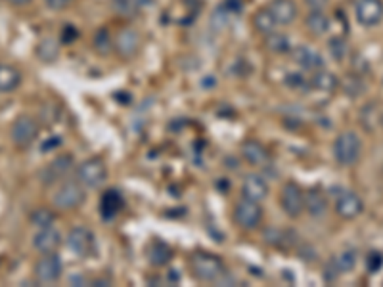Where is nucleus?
Wrapping results in <instances>:
<instances>
[{
	"label": "nucleus",
	"mask_w": 383,
	"mask_h": 287,
	"mask_svg": "<svg viewBox=\"0 0 383 287\" xmlns=\"http://www.w3.org/2000/svg\"><path fill=\"white\" fill-rule=\"evenodd\" d=\"M253 27H255V31L257 33H261V35H270V33H274V31H278V21L274 19V16L270 14V10L268 8H261L255 12V16H253Z\"/></svg>",
	"instance_id": "obj_25"
},
{
	"label": "nucleus",
	"mask_w": 383,
	"mask_h": 287,
	"mask_svg": "<svg viewBox=\"0 0 383 287\" xmlns=\"http://www.w3.org/2000/svg\"><path fill=\"white\" fill-rule=\"evenodd\" d=\"M39 136V123L31 115H19L10 126V138L19 148H27Z\"/></svg>",
	"instance_id": "obj_6"
},
{
	"label": "nucleus",
	"mask_w": 383,
	"mask_h": 287,
	"mask_svg": "<svg viewBox=\"0 0 383 287\" xmlns=\"http://www.w3.org/2000/svg\"><path fill=\"white\" fill-rule=\"evenodd\" d=\"M305 27L311 35L322 36L330 31V19L322 10H311L309 16L305 18Z\"/></svg>",
	"instance_id": "obj_22"
},
{
	"label": "nucleus",
	"mask_w": 383,
	"mask_h": 287,
	"mask_svg": "<svg viewBox=\"0 0 383 287\" xmlns=\"http://www.w3.org/2000/svg\"><path fill=\"white\" fill-rule=\"evenodd\" d=\"M267 8L274 16L278 25H292L297 19V14H299L295 0H270Z\"/></svg>",
	"instance_id": "obj_15"
},
{
	"label": "nucleus",
	"mask_w": 383,
	"mask_h": 287,
	"mask_svg": "<svg viewBox=\"0 0 383 287\" xmlns=\"http://www.w3.org/2000/svg\"><path fill=\"white\" fill-rule=\"evenodd\" d=\"M21 84V73L8 63H0V92L8 94Z\"/></svg>",
	"instance_id": "obj_23"
},
{
	"label": "nucleus",
	"mask_w": 383,
	"mask_h": 287,
	"mask_svg": "<svg viewBox=\"0 0 383 287\" xmlns=\"http://www.w3.org/2000/svg\"><path fill=\"white\" fill-rule=\"evenodd\" d=\"M355 16L360 25L375 27L383 19V0H357Z\"/></svg>",
	"instance_id": "obj_10"
},
{
	"label": "nucleus",
	"mask_w": 383,
	"mask_h": 287,
	"mask_svg": "<svg viewBox=\"0 0 383 287\" xmlns=\"http://www.w3.org/2000/svg\"><path fill=\"white\" fill-rule=\"evenodd\" d=\"M312 10H322L326 4H328V0H305Z\"/></svg>",
	"instance_id": "obj_39"
},
{
	"label": "nucleus",
	"mask_w": 383,
	"mask_h": 287,
	"mask_svg": "<svg viewBox=\"0 0 383 287\" xmlns=\"http://www.w3.org/2000/svg\"><path fill=\"white\" fill-rule=\"evenodd\" d=\"M292 60H294L299 67L309 69V71H316L324 67V58L318 50H314L311 46H297L292 50Z\"/></svg>",
	"instance_id": "obj_14"
},
{
	"label": "nucleus",
	"mask_w": 383,
	"mask_h": 287,
	"mask_svg": "<svg viewBox=\"0 0 383 287\" xmlns=\"http://www.w3.org/2000/svg\"><path fill=\"white\" fill-rule=\"evenodd\" d=\"M280 205L282 211L289 218H297L303 215L305 211V192L295 182H285L282 194H280Z\"/></svg>",
	"instance_id": "obj_8"
},
{
	"label": "nucleus",
	"mask_w": 383,
	"mask_h": 287,
	"mask_svg": "<svg viewBox=\"0 0 383 287\" xmlns=\"http://www.w3.org/2000/svg\"><path fill=\"white\" fill-rule=\"evenodd\" d=\"M36 54L43 62H54L58 56V45L54 43V38H45L41 41V45L36 46Z\"/></svg>",
	"instance_id": "obj_31"
},
{
	"label": "nucleus",
	"mask_w": 383,
	"mask_h": 287,
	"mask_svg": "<svg viewBox=\"0 0 383 287\" xmlns=\"http://www.w3.org/2000/svg\"><path fill=\"white\" fill-rule=\"evenodd\" d=\"M73 167V157L72 155H60V157H56L48 167H46L45 171H43V182L45 184H54V182H58V180H62L67 176V172L72 171Z\"/></svg>",
	"instance_id": "obj_17"
},
{
	"label": "nucleus",
	"mask_w": 383,
	"mask_h": 287,
	"mask_svg": "<svg viewBox=\"0 0 383 287\" xmlns=\"http://www.w3.org/2000/svg\"><path fill=\"white\" fill-rule=\"evenodd\" d=\"M328 50H330L331 58L336 62H343L349 54V45L343 36H331L330 43H328Z\"/></svg>",
	"instance_id": "obj_29"
},
{
	"label": "nucleus",
	"mask_w": 383,
	"mask_h": 287,
	"mask_svg": "<svg viewBox=\"0 0 383 287\" xmlns=\"http://www.w3.org/2000/svg\"><path fill=\"white\" fill-rule=\"evenodd\" d=\"M382 123H383V117H382Z\"/></svg>",
	"instance_id": "obj_41"
},
{
	"label": "nucleus",
	"mask_w": 383,
	"mask_h": 287,
	"mask_svg": "<svg viewBox=\"0 0 383 287\" xmlns=\"http://www.w3.org/2000/svg\"><path fill=\"white\" fill-rule=\"evenodd\" d=\"M94 48H96V52L104 56L109 54L113 50V36L109 35L107 29L96 31V35H94Z\"/></svg>",
	"instance_id": "obj_30"
},
{
	"label": "nucleus",
	"mask_w": 383,
	"mask_h": 287,
	"mask_svg": "<svg viewBox=\"0 0 383 287\" xmlns=\"http://www.w3.org/2000/svg\"><path fill=\"white\" fill-rule=\"evenodd\" d=\"M72 0H45V4L50 10H63Z\"/></svg>",
	"instance_id": "obj_37"
},
{
	"label": "nucleus",
	"mask_w": 383,
	"mask_h": 287,
	"mask_svg": "<svg viewBox=\"0 0 383 287\" xmlns=\"http://www.w3.org/2000/svg\"><path fill=\"white\" fill-rule=\"evenodd\" d=\"M60 245H62V236L60 232L50 226V228H39L36 233L33 236V247H35L36 251L43 253H56L60 249Z\"/></svg>",
	"instance_id": "obj_13"
},
{
	"label": "nucleus",
	"mask_w": 383,
	"mask_h": 287,
	"mask_svg": "<svg viewBox=\"0 0 383 287\" xmlns=\"http://www.w3.org/2000/svg\"><path fill=\"white\" fill-rule=\"evenodd\" d=\"M123 205H125L123 196L117 190H107L100 198V215L104 218H113V216L119 215V211L123 209Z\"/></svg>",
	"instance_id": "obj_20"
},
{
	"label": "nucleus",
	"mask_w": 383,
	"mask_h": 287,
	"mask_svg": "<svg viewBox=\"0 0 383 287\" xmlns=\"http://www.w3.org/2000/svg\"><path fill=\"white\" fill-rule=\"evenodd\" d=\"M285 82H287V87L289 89H299V90H309L311 89V81H307L305 79L303 75L301 73H297V71H294V73H289L287 77H285Z\"/></svg>",
	"instance_id": "obj_32"
},
{
	"label": "nucleus",
	"mask_w": 383,
	"mask_h": 287,
	"mask_svg": "<svg viewBox=\"0 0 383 287\" xmlns=\"http://www.w3.org/2000/svg\"><path fill=\"white\" fill-rule=\"evenodd\" d=\"M142 48V35L134 27H123L113 36V50L123 60H131L140 52Z\"/></svg>",
	"instance_id": "obj_7"
},
{
	"label": "nucleus",
	"mask_w": 383,
	"mask_h": 287,
	"mask_svg": "<svg viewBox=\"0 0 383 287\" xmlns=\"http://www.w3.org/2000/svg\"><path fill=\"white\" fill-rule=\"evenodd\" d=\"M63 274V262L56 253H46L45 257L36 260L35 264V276L43 284H54L62 278Z\"/></svg>",
	"instance_id": "obj_9"
},
{
	"label": "nucleus",
	"mask_w": 383,
	"mask_h": 287,
	"mask_svg": "<svg viewBox=\"0 0 383 287\" xmlns=\"http://www.w3.org/2000/svg\"><path fill=\"white\" fill-rule=\"evenodd\" d=\"M85 201V186L79 180H67L54 194L52 203L60 211H73Z\"/></svg>",
	"instance_id": "obj_3"
},
{
	"label": "nucleus",
	"mask_w": 383,
	"mask_h": 287,
	"mask_svg": "<svg viewBox=\"0 0 383 287\" xmlns=\"http://www.w3.org/2000/svg\"><path fill=\"white\" fill-rule=\"evenodd\" d=\"M265 48H267L268 52H272V54H285V52L292 50V41L284 33L274 31V33L265 36Z\"/></svg>",
	"instance_id": "obj_27"
},
{
	"label": "nucleus",
	"mask_w": 383,
	"mask_h": 287,
	"mask_svg": "<svg viewBox=\"0 0 383 287\" xmlns=\"http://www.w3.org/2000/svg\"><path fill=\"white\" fill-rule=\"evenodd\" d=\"M67 247L72 249L77 257H89L94 251V233L85 226H77L67 233Z\"/></svg>",
	"instance_id": "obj_11"
},
{
	"label": "nucleus",
	"mask_w": 383,
	"mask_h": 287,
	"mask_svg": "<svg viewBox=\"0 0 383 287\" xmlns=\"http://www.w3.org/2000/svg\"><path fill=\"white\" fill-rule=\"evenodd\" d=\"M383 266V255L380 251H372L368 253V257H366V270L370 272V274H375L377 270Z\"/></svg>",
	"instance_id": "obj_34"
},
{
	"label": "nucleus",
	"mask_w": 383,
	"mask_h": 287,
	"mask_svg": "<svg viewBox=\"0 0 383 287\" xmlns=\"http://www.w3.org/2000/svg\"><path fill=\"white\" fill-rule=\"evenodd\" d=\"M362 152V142L358 138L357 133L347 130V133H341L333 142V157L341 167H351L358 161Z\"/></svg>",
	"instance_id": "obj_2"
},
{
	"label": "nucleus",
	"mask_w": 383,
	"mask_h": 287,
	"mask_svg": "<svg viewBox=\"0 0 383 287\" xmlns=\"http://www.w3.org/2000/svg\"><path fill=\"white\" fill-rule=\"evenodd\" d=\"M29 222L35 226L36 230L39 228H50L56 222V215H54L50 209H46V207H39V209H35L29 215Z\"/></svg>",
	"instance_id": "obj_28"
},
{
	"label": "nucleus",
	"mask_w": 383,
	"mask_h": 287,
	"mask_svg": "<svg viewBox=\"0 0 383 287\" xmlns=\"http://www.w3.org/2000/svg\"><path fill=\"white\" fill-rule=\"evenodd\" d=\"M77 38V29L73 27V25H65L62 31V41L63 43H73Z\"/></svg>",
	"instance_id": "obj_36"
},
{
	"label": "nucleus",
	"mask_w": 383,
	"mask_h": 287,
	"mask_svg": "<svg viewBox=\"0 0 383 287\" xmlns=\"http://www.w3.org/2000/svg\"><path fill=\"white\" fill-rule=\"evenodd\" d=\"M305 211L314 218L328 213V198L320 188H311L305 194Z\"/></svg>",
	"instance_id": "obj_19"
},
{
	"label": "nucleus",
	"mask_w": 383,
	"mask_h": 287,
	"mask_svg": "<svg viewBox=\"0 0 383 287\" xmlns=\"http://www.w3.org/2000/svg\"><path fill=\"white\" fill-rule=\"evenodd\" d=\"M10 4H14V6H27V4H31V0H6Z\"/></svg>",
	"instance_id": "obj_40"
},
{
	"label": "nucleus",
	"mask_w": 383,
	"mask_h": 287,
	"mask_svg": "<svg viewBox=\"0 0 383 287\" xmlns=\"http://www.w3.org/2000/svg\"><path fill=\"white\" fill-rule=\"evenodd\" d=\"M56 146H60V138H48L45 144H43V152H50V150H54Z\"/></svg>",
	"instance_id": "obj_38"
},
{
	"label": "nucleus",
	"mask_w": 383,
	"mask_h": 287,
	"mask_svg": "<svg viewBox=\"0 0 383 287\" xmlns=\"http://www.w3.org/2000/svg\"><path fill=\"white\" fill-rule=\"evenodd\" d=\"M234 220H236V225L240 226L241 230H248V232L257 230L261 222H263L261 203L243 198L240 203H236V207H234Z\"/></svg>",
	"instance_id": "obj_5"
},
{
	"label": "nucleus",
	"mask_w": 383,
	"mask_h": 287,
	"mask_svg": "<svg viewBox=\"0 0 383 287\" xmlns=\"http://www.w3.org/2000/svg\"><path fill=\"white\" fill-rule=\"evenodd\" d=\"M241 155L243 159L250 163L251 167H265L268 163V152L267 148L257 140H245L241 144Z\"/></svg>",
	"instance_id": "obj_18"
},
{
	"label": "nucleus",
	"mask_w": 383,
	"mask_h": 287,
	"mask_svg": "<svg viewBox=\"0 0 383 287\" xmlns=\"http://www.w3.org/2000/svg\"><path fill=\"white\" fill-rule=\"evenodd\" d=\"M224 12H230V14H238L241 10V0H224L223 2Z\"/></svg>",
	"instance_id": "obj_35"
},
{
	"label": "nucleus",
	"mask_w": 383,
	"mask_h": 287,
	"mask_svg": "<svg viewBox=\"0 0 383 287\" xmlns=\"http://www.w3.org/2000/svg\"><path fill=\"white\" fill-rule=\"evenodd\" d=\"M146 2H148V0H113V4H116L117 8L121 10V12H127V14L138 12Z\"/></svg>",
	"instance_id": "obj_33"
},
{
	"label": "nucleus",
	"mask_w": 383,
	"mask_h": 287,
	"mask_svg": "<svg viewBox=\"0 0 383 287\" xmlns=\"http://www.w3.org/2000/svg\"><path fill=\"white\" fill-rule=\"evenodd\" d=\"M311 79V89L318 90V92H326V94H331V92H336L339 87V81L338 77L330 71H324V67L322 69H316V71H312Z\"/></svg>",
	"instance_id": "obj_24"
},
{
	"label": "nucleus",
	"mask_w": 383,
	"mask_h": 287,
	"mask_svg": "<svg viewBox=\"0 0 383 287\" xmlns=\"http://www.w3.org/2000/svg\"><path fill=\"white\" fill-rule=\"evenodd\" d=\"M355 266H357V253L353 251V249L339 253V255H336L331 259L330 264H328V270H331V276L328 279H336L341 274H347Z\"/></svg>",
	"instance_id": "obj_21"
},
{
	"label": "nucleus",
	"mask_w": 383,
	"mask_h": 287,
	"mask_svg": "<svg viewBox=\"0 0 383 287\" xmlns=\"http://www.w3.org/2000/svg\"><path fill=\"white\" fill-rule=\"evenodd\" d=\"M364 211V201L355 192H343L336 201V213L345 220L357 218Z\"/></svg>",
	"instance_id": "obj_12"
},
{
	"label": "nucleus",
	"mask_w": 383,
	"mask_h": 287,
	"mask_svg": "<svg viewBox=\"0 0 383 287\" xmlns=\"http://www.w3.org/2000/svg\"><path fill=\"white\" fill-rule=\"evenodd\" d=\"M190 268L199 282H217L224 274L226 266L223 259L213 253H196L190 259Z\"/></svg>",
	"instance_id": "obj_1"
},
{
	"label": "nucleus",
	"mask_w": 383,
	"mask_h": 287,
	"mask_svg": "<svg viewBox=\"0 0 383 287\" xmlns=\"http://www.w3.org/2000/svg\"><path fill=\"white\" fill-rule=\"evenodd\" d=\"M75 174L85 188H98L107 180V167L98 157H90L87 161L80 163Z\"/></svg>",
	"instance_id": "obj_4"
},
{
	"label": "nucleus",
	"mask_w": 383,
	"mask_h": 287,
	"mask_svg": "<svg viewBox=\"0 0 383 287\" xmlns=\"http://www.w3.org/2000/svg\"><path fill=\"white\" fill-rule=\"evenodd\" d=\"M148 259L152 262L153 266H165L171 259H173V249L165 242H155L150 243L148 247Z\"/></svg>",
	"instance_id": "obj_26"
},
{
	"label": "nucleus",
	"mask_w": 383,
	"mask_h": 287,
	"mask_svg": "<svg viewBox=\"0 0 383 287\" xmlns=\"http://www.w3.org/2000/svg\"><path fill=\"white\" fill-rule=\"evenodd\" d=\"M241 196L245 199H251V201L263 203L268 198L267 180L259 176V174H248L243 179V184H241Z\"/></svg>",
	"instance_id": "obj_16"
}]
</instances>
